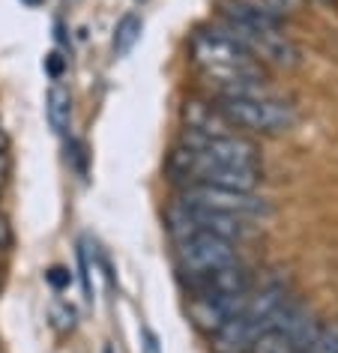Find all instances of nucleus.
<instances>
[{"mask_svg": "<svg viewBox=\"0 0 338 353\" xmlns=\"http://www.w3.org/2000/svg\"><path fill=\"white\" fill-rule=\"evenodd\" d=\"M78 270H81V288H84V296L93 299V281H90V261H87V245L84 240L78 243Z\"/></svg>", "mask_w": 338, "mask_h": 353, "instance_id": "obj_14", "label": "nucleus"}, {"mask_svg": "<svg viewBox=\"0 0 338 353\" xmlns=\"http://www.w3.org/2000/svg\"><path fill=\"white\" fill-rule=\"evenodd\" d=\"M183 147L195 150L201 156L219 159V162H230V165H243V168H261V153L248 138H243L239 132H198V129H186L180 138Z\"/></svg>", "mask_w": 338, "mask_h": 353, "instance_id": "obj_9", "label": "nucleus"}, {"mask_svg": "<svg viewBox=\"0 0 338 353\" xmlns=\"http://www.w3.org/2000/svg\"><path fill=\"white\" fill-rule=\"evenodd\" d=\"M46 117H48V126L60 132V135L72 123V96H69L63 84H51V90L46 96Z\"/></svg>", "mask_w": 338, "mask_h": 353, "instance_id": "obj_11", "label": "nucleus"}, {"mask_svg": "<svg viewBox=\"0 0 338 353\" xmlns=\"http://www.w3.org/2000/svg\"><path fill=\"white\" fill-rule=\"evenodd\" d=\"M177 204H189V207H207V210H219V213H230L248 222H264L272 216L270 201L255 195V192H243V189H225V186H207V183H189L180 186Z\"/></svg>", "mask_w": 338, "mask_h": 353, "instance_id": "obj_6", "label": "nucleus"}, {"mask_svg": "<svg viewBox=\"0 0 338 353\" xmlns=\"http://www.w3.org/2000/svg\"><path fill=\"white\" fill-rule=\"evenodd\" d=\"M46 69L51 78H60V72H63V60H60V54H48L46 57Z\"/></svg>", "mask_w": 338, "mask_h": 353, "instance_id": "obj_16", "label": "nucleus"}, {"mask_svg": "<svg viewBox=\"0 0 338 353\" xmlns=\"http://www.w3.org/2000/svg\"><path fill=\"white\" fill-rule=\"evenodd\" d=\"M168 228H171L174 240L198 234V231L225 236V240H230V243L255 236V225L248 222V219L219 213V210H207V207H189V204H174L171 210H168Z\"/></svg>", "mask_w": 338, "mask_h": 353, "instance_id": "obj_7", "label": "nucleus"}, {"mask_svg": "<svg viewBox=\"0 0 338 353\" xmlns=\"http://www.w3.org/2000/svg\"><path fill=\"white\" fill-rule=\"evenodd\" d=\"M216 24L261 63L281 69L299 63V48L290 42V37H284L281 19L257 0H219Z\"/></svg>", "mask_w": 338, "mask_h": 353, "instance_id": "obj_1", "label": "nucleus"}, {"mask_svg": "<svg viewBox=\"0 0 338 353\" xmlns=\"http://www.w3.org/2000/svg\"><path fill=\"white\" fill-rule=\"evenodd\" d=\"M6 171H10V162H6V153L0 150V183L6 180Z\"/></svg>", "mask_w": 338, "mask_h": 353, "instance_id": "obj_18", "label": "nucleus"}, {"mask_svg": "<svg viewBox=\"0 0 338 353\" xmlns=\"http://www.w3.org/2000/svg\"><path fill=\"white\" fill-rule=\"evenodd\" d=\"M6 147V135H3V129H0V150Z\"/></svg>", "mask_w": 338, "mask_h": 353, "instance_id": "obj_20", "label": "nucleus"}, {"mask_svg": "<svg viewBox=\"0 0 338 353\" xmlns=\"http://www.w3.org/2000/svg\"><path fill=\"white\" fill-rule=\"evenodd\" d=\"M237 261H239L237 243L225 240V236L198 231V234H189V236L177 240V263H180L186 279L230 267V263H237Z\"/></svg>", "mask_w": 338, "mask_h": 353, "instance_id": "obj_8", "label": "nucleus"}, {"mask_svg": "<svg viewBox=\"0 0 338 353\" xmlns=\"http://www.w3.org/2000/svg\"><path fill=\"white\" fill-rule=\"evenodd\" d=\"M212 105L221 111L237 132H257V135H279L297 123V108L281 99L279 93L270 96H216Z\"/></svg>", "mask_w": 338, "mask_h": 353, "instance_id": "obj_4", "label": "nucleus"}, {"mask_svg": "<svg viewBox=\"0 0 338 353\" xmlns=\"http://www.w3.org/2000/svg\"><path fill=\"white\" fill-rule=\"evenodd\" d=\"M168 171L180 186L189 183H207V186H225V189H243L255 192L261 183V168H243V165H230L219 162V159L201 156L189 147H177L171 159H168Z\"/></svg>", "mask_w": 338, "mask_h": 353, "instance_id": "obj_5", "label": "nucleus"}, {"mask_svg": "<svg viewBox=\"0 0 338 353\" xmlns=\"http://www.w3.org/2000/svg\"><path fill=\"white\" fill-rule=\"evenodd\" d=\"M288 285L284 281H270V285L252 290L248 303L243 305L234 321H228L219 332H212V347L219 353H248L252 344L257 341V335H264L266 330H272L279 321L281 308L288 305Z\"/></svg>", "mask_w": 338, "mask_h": 353, "instance_id": "obj_2", "label": "nucleus"}, {"mask_svg": "<svg viewBox=\"0 0 338 353\" xmlns=\"http://www.w3.org/2000/svg\"><path fill=\"white\" fill-rule=\"evenodd\" d=\"M255 288L248 290H234V294H212V296H192L189 303V314L198 330H203L207 335L219 332L221 326L228 321H234V317L243 312V305L248 303V296H252Z\"/></svg>", "mask_w": 338, "mask_h": 353, "instance_id": "obj_10", "label": "nucleus"}, {"mask_svg": "<svg viewBox=\"0 0 338 353\" xmlns=\"http://www.w3.org/2000/svg\"><path fill=\"white\" fill-rule=\"evenodd\" d=\"M28 3H39V0H28Z\"/></svg>", "mask_w": 338, "mask_h": 353, "instance_id": "obj_22", "label": "nucleus"}, {"mask_svg": "<svg viewBox=\"0 0 338 353\" xmlns=\"http://www.w3.org/2000/svg\"><path fill=\"white\" fill-rule=\"evenodd\" d=\"M6 243H10V231H6V225L0 222V245H6Z\"/></svg>", "mask_w": 338, "mask_h": 353, "instance_id": "obj_19", "label": "nucleus"}, {"mask_svg": "<svg viewBox=\"0 0 338 353\" xmlns=\"http://www.w3.org/2000/svg\"><path fill=\"white\" fill-rule=\"evenodd\" d=\"M308 353H338V323L324 326Z\"/></svg>", "mask_w": 338, "mask_h": 353, "instance_id": "obj_13", "label": "nucleus"}, {"mask_svg": "<svg viewBox=\"0 0 338 353\" xmlns=\"http://www.w3.org/2000/svg\"><path fill=\"white\" fill-rule=\"evenodd\" d=\"M46 279H48L54 288H66V285H69V272H66V270H60V267L48 270V272H46Z\"/></svg>", "mask_w": 338, "mask_h": 353, "instance_id": "obj_15", "label": "nucleus"}, {"mask_svg": "<svg viewBox=\"0 0 338 353\" xmlns=\"http://www.w3.org/2000/svg\"><path fill=\"white\" fill-rule=\"evenodd\" d=\"M192 60L212 81V87L239 81V78H264L261 60L248 54L237 39H230L219 24L201 28L192 37Z\"/></svg>", "mask_w": 338, "mask_h": 353, "instance_id": "obj_3", "label": "nucleus"}, {"mask_svg": "<svg viewBox=\"0 0 338 353\" xmlns=\"http://www.w3.org/2000/svg\"><path fill=\"white\" fill-rule=\"evenodd\" d=\"M144 353H162V350H159L156 332H150V330H144Z\"/></svg>", "mask_w": 338, "mask_h": 353, "instance_id": "obj_17", "label": "nucleus"}, {"mask_svg": "<svg viewBox=\"0 0 338 353\" xmlns=\"http://www.w3.org/2000/svg\"><path fill=\"white\" fill-rule=\"evenodd\" d=\"M141 30H144V21H141V15L135 12H126L123 19L117 21V28H114V57H126L132 48H135V42L141 39Z\"/></svg>", "mask_w": 338, "mask_h": 353, "instance_id": "obj_12", "label": "nucleus"}, {"mask_svg": "<svg viewBox=\"0 0 338 353\" xmlns=\"http://www.w3.org/2000/svg\"><path fill=\"white\" fill-rule=\"evenodd\" d=\"M105 353H114V350H111V347H105Z\"/></svg>", "mask_w": 338, "mask_h": 353, "instance_id": "obj_21", "label": "nucleus"}]
</instances>
